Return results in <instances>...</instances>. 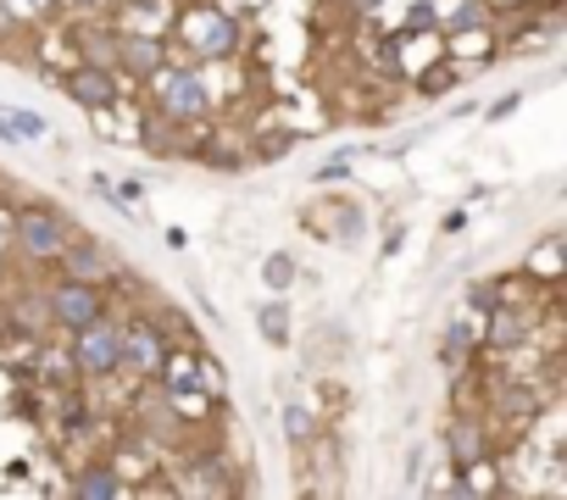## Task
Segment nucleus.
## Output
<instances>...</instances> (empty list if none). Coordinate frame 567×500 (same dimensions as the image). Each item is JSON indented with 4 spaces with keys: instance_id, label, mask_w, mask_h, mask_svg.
<instances>
[{
    "instance_id": "f257e3e1",
    "label": "nucleus",
    "mask_w": 567,
    "mask_h": 500,
    "mask_svg": "<svg viewBox=\"0 0 567 500\" xmlns=\"http://www.w3.org/2000/svg\"><path fill=\"white\" fill-rule=\"evenodd\" d=\"M73 362H79L90 378L117 373V367H123V329H117V323H106V317H95V323L73 329Z\"/></svg>"
},
{
    "instance_id": "f03ea898",
    "label": "nucleus",
    "mask_w": 567,
    "mask_h": 500,
    "mask_svg": "<svg viewBox=\"0 0 567 500\" xmlns=\"http://www.w3.org/2000/svg\"><path fill=\"white\" fill-rule=\"evenodd\" d=\"M12 244L29 250V257H56V250L68 244V222L45 206H23L18 222H12Z\"/></svg>"
},
{
    "instance_id": "7ed1b4c3",
    "label": "nucleus",
    "mask_w": 567,
    "mask_h": 500,
    "mask_svg": "<svg viewBox=\"0 0 567 500\" xmlns=\"http://www.w3.org/2000/svg\"><path fill=\"white\" fill-rule=\"evenodd\" d=\"M156 101H162V112H167V117H184V123H195V117H206V112H212V90H206V79H200L195 67L167 73V79L156 84Z\"/></svg>"
},
{
    "instance_id": "20e7f679",
    "label": "nucleus",
    "mask_w": 567,
    "mask_h": 500,
    "mask_svg": "<svg viewBox=\"0 0 567 500\" xmlns=\"http://www.w3.org/2000/svg\"><path fill=\"white\" fill-rule=\"evenodd\" d=\"M106 312V301H101V290H95V279H62L56 290H51V317L73 334V329H84V323H95Z\"/></svg>"
},
{
    "instance_id": "39448f33",
    "label": "nucleus",
    "mask_w": 567,
    "mask_h": 500,
    "mask_svg": "<svg viewBox=\"0 0 567 500\" xmlns=\"http://www.w3.org/2000/svg\"><path fill=\"white\" fill-rule=\"evenodd\" d=\"M68 95H73L79 106H95V112H106V106L117 101V79H112L106 67H79V73L68 79Z\"/></svg>"
},
{
    "instance_id": "423d86ee",
    "label": "nucleus",
    "mask_w": 567,
    "mask_h": 500,
    "mask_svg": "<svg viewBox=\"0 0 567 500\" xmlns=\"http://www.w3.org/2000/svg\"><path fill=\"white\" fill-rule=\"evenodd\" d=\"M162 356H167V340L156 334V329H123V362L128 367H140V373H156L162 367Z\"/></svg>"
},
{
    "instance_id": "0eeeda50",
    "label": "nucleus",
    "mask_w": 567,
    "mask_h": 500,
    "mask_svg": "<svg viewBox=\"0 0 567 500\" xmlns=\"http://www.w3.org/2000/svg\"><path fill=\"white\" fill-rule=\"evenodd\" d=\"M117 56H123L128 73H140V79H156V73L167 67V45H162V40H145V34H123Z\"/></svg>"
},
{
    "instance_id": "6e6552de",
    "label": "nucleus",
    "mask_w": 567,
    "mask_h": 500,
    "mask_svg": "<svg viewBox=\"0 0 567 500\" xmlns=\"http://www.w3.org/2000/svg\"><path fill=\"white\" fill-rule=\"evenodd\" d=\"M56 257L68 262V273H73V279H101V273L112 268V262H106V250H101L95 239H79V244L68 239V244L56 250Z\"/></svg>"
},
{
    "instance_id": "1a4fd4ad",
    "label": "nucleus",
    "mask_w": 567,
    "mask_h": 500,
    "mask_svg": "<svg viewBox=\"0 0 567 500\" xmlns=\"http://www.w3.org/2000/svg\"><path fill=\"white\" fill-rule=\"evenodd\" d=\"M195 40L206 45V51H234V23L223 18V12H212V18H195Z\"/></svg>"
},
{
    "instance_id": "9d476101",
    "label": "nucleus",
    "mask_w": 567,
    "mask_h": 500,
    "mask_svg": "<svg viewBox=\"0 0 567 500\" xmlns=\"http://www.w3.org/2000/svg\"><path fill=\"white\" fill-rule=\"evenodd\" d=\"M73 489L90 494V500H112V494H123V478H117L112 467H90V472L73 478Z\"/></svg>"
},
{
    "instance_id": "9b49d317",
    "label": "nucleus",
    "mask_w": 567,
    "mask_h": 500,
    "mask_svg": "<svg viewBox=\"0 0 567 500\" xmlns=\"http://www.w3.org/2000/svg\"><path fill=\"white\" fill-rule=\"evenodd\" d=\"M7 123H12V139H40V134H45V117L18 112V106H7Z\"/></svg>"
},
{
    "instance_id": "f8f14e48",
    "label": "nucleus",
    "mask_w": 567,
    "mask_h": 500,
    "mask_svg": "<svg viewBox=\"0 0 567 500\" xmlns=\"http://www.w3.org/2000/svg\"><path fill=\"white\" fill-rule=\"evenodd\" d=\"M451 445H456V467H473V456L484 450V439H473V423H462V428L451 434Z\"/></svg>"
},
{
    "instance_id": "ddd939ff",
    "label": "nucleus",
    "mask_w": 567,
    "mask_h": 500,
    "mask_svg": "<svg viewBox=\"0 0 567 500\" xmlns=\"http://www.w3.org/2000/svg\"><path fill=\"white\" fill-rule=\"evenodd\" d=\"M284 434H290V439H307V434H312V417H307L301 406H290V412H284Z\"/></svg>"
},
{
    "instance_id": "4468645a",
    "label": "nucleus",
    "mask_w": 567,
    "mask_h": 500,
    "mask_svg": "<svg viewBox=\"0 0 567 500\" xmlns=\"http://www.w3.org/2000/svg\"><path fill=\"white\" fill-rule=\"evenodd\" d=\"M261 329H267V340H290L284 334V306H261Z\"/></svg>"
},
{
    "instance_id": "2eb2a0df",
    "label": "nucleus",
    "mask_w": 567,
    "mask_h": 500,
    "mask_svg": "<svg viewBox=\"0 0 567 500\" xmlns=\"http://www.w3.org/2000/svg\"><path fill=\"white\" fill-rule=\"evenodd\" d=\"M267 279H272V284L290 279V257H272V262H267Z\"/></svg>"
},
{
    "instance_id": "dca6fc26",
    "label": "nucleus",
    "mask_w": 567,
    "mask_h": 500,
    "mask_svg": "<svg viewBox=\"0 0 567 500\" xmlns=\"http://www.w3.org/2000/svg\"><path fill=\"white\" fill-rule=\"evenodd\" d=\"M0 139H12V123H7V106H0Z\"/></svg>"
},
{
    "instance_id": "f3484780",
    "label": "nucleus",
    "mask_w": 567,
    "mask_h": 500,
    "mask_svg": "<svg viewBox=\"0 0 567 500\" xmlns=\"http://www.w3.org/2000/svg\"><path fill=\"white\" fill-rule=\"evenodd\" d=\"M29 7H45V0H29Z\"/></svg>"
}]
</instances>
